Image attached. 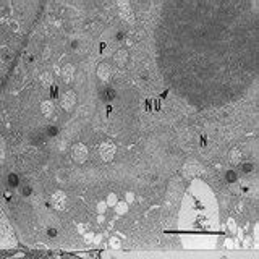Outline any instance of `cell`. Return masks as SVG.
Instances as JSON below:
<instances>
[{"label": "cell", "instance_id": "obj_7", "mask_svg": "<svg viewBox=\"0 0 259 259\" xmlns=\"http://www.w3.org/2000/svg\"><path fill=\"white\" fill-rule=\"evenodd\" d=\"M109 76H110L109 65H105V63L99 65V68H97V78H101L102 81H105V79H109Z\"/></svg>", "mask_w": 259, "mask_h": 259}, {"label": "cell", "instance_id": "obj_5", "mask_svg": "<svg viewBox=\"0 0 259 259\" xmlns=\"http://www.w3.org/2000/svg\"><path fill=\"white\" fill-rule=\"evenodd\" d=\"M60 104L65 110H71L76 104V94L73 91H65L60 97Z\"/></svg>", "mask_w": 259, "mask_h": 259}, {"label": "cell", "instance_id": "obj_3", "mask_svg": "<svg viewBox=\"0 0 259 259\" xmlns=\"http://www.w3.org/2000/svg\"><path fill=\"white\" fill-rule=\"evenodd\" d=\"M117 154V146L113 143H102L99 146V156L104 162H112Z\"/></svg>", "mask_w": 259, "mask_h": 259}, {"label": "cell", "instance_id": "obj_11", "mask_svg": "<svg viewBox=\"0 0 259 259\" xmlns=\"http://www.w3.org/2000/svg\"><path fill=\"white\" fill-rule=\"evenodd\" d=\"M115 210H117V214H125L126 210H128L126 202H117V204H115Z\"/></svg>", "mask_w": 259, "mask_h": 259}, {"label": "cell", "instance_id": "obj_4", "mask_svg": "<svg viewBox=\"0 0 259 259\" xmlns=\"http://www.w3.org/2000/svg\"><path fill=\"white\" fill-rule=\"evenodd\" d=\"M51 204L55 210H63L67 207V194L63 191H55L51 196Z\"/></svg>", "mask_w": 259, "mask_h": 259}, {"label": "cell", "instance_id": "obj_1", "mask_svg": "<svg viewBox=\"0 0 259 259\" xmlns=\"http://www.w3.org/2000/svg\"><path fill=\"white\" fill-rule=\"evenodd\" d=\"M15 245V238L12 235L10 227L7 225L5 219L2 217V212H0V246H10Z\"/></svg>", "mask_w": 259, "mask_h": 259}, {"label": "cell", "instance_id": "obj_13", "mask_svg": "<svg viewBox=\"0 0 259 259\" xmlns=\"http://www.w3.org/2000/svg\"><path fill=\"white\" fill-rule=\"evenodd\" d=\"M40 81H42L44 86H52V78H51V75H49V73H44V75L40 76Z\"/></svg>", "mask_w": 259, "mask_h": 259}, {"label": "cell", "instance_id": "obj_9", "mask_svg": "<svg viewBox=\"0 0 259 259\" xmlns=\"http://www.w3.org/2000/svg\"><path fill=\"white\" fill-rule=\"evenodd\" d=\"M241 151L240 149H233L232 152H230V160H232V164L233 165H237L238 164V162L241 160Z\"/></svg>", "mask_w": 259, "mask_h": 259}, {"label": "cell", "instance_id": "obj_12", "mask_svg": "<svg viewBox=\"0 0 259 259\" xmlns=\"http://www.w3.org/2000/svg\"><path fill=\"white\" fill-rule=\"evenodd\" d=\"M5 156H7V144L2 138H0V160H4Z\"/></svg>", "mask_w": 259, "mask_h": 259}, {"label": "cell", "instance_id": "obj_8", "mask_svg": "<svg viewBox=\"0 0 259 259\" xmlns=\"http://www.w3.org/2000/svg\"><path fill=\"white\" fill-rule=\"evenodd\" d=\"M40 112H42V115L51 117L52 113H54V104H52V101H44L42 104H40Z\"/></svg>", "mask_w": 259, "mask_h": 259}, {"label": "cell", "instance_id": "obj_10", "mask_svg": "<svg viewBox=\"0 0 259 259\" xmlns=\"http://www.w3.org/2000/svg\"><path fill=\"white\" fill-rule=\"evenodd\" d=\"M126 59H128V55H126L125 51H118V52L115 54V62H117L118 65H125Z\"/></svg>", "mask_w": 259, "mask_h": 259}, {"label": "cell", "instance_id": "obj_6", "mask_svg": "<svg viewBox=\"0 0 259 259\" xmlns=\"http://www.w3.org/2000/svg\"><path fill=\"white\" fill-rule=\"evenodd\" d=\"M73 75H75V68H73L71 65H65L63 70H62V76H63L65 83H70V81L73 79Z\"/></svg>", "mask_w": 259, "mask_h": 259}, {"label": "cell", "instance_id": "obj_14", "mask_svg": "<svg viewBox=\"0 0 259 259\" xmlns=\"http://www.w3.org/2000/svg\"><path fill=\"white\" fill-rule=\"evenodd\" d=\"M117 202H118L117 194H109V198H107V204H109V206H115Z\"/></svg>", "mask_w": 259, "mask_h": 259}, {"label": "cell", "instance_id": "obj_2", "mask_svg": "<svg viewBox=\"0 0 259 259\" xmlns=\"http://www.w3.org/2000/svg\"><path fill=\"white\" fill-rule=\"evenodd\" d=\"M88 156H89V151H88V148L83 143L73 144V148H71V159L75 160L76 164H84V162L88 160Z\"/></svg>", "mask_w": 259, "mask_h": 259}]
</instances>
